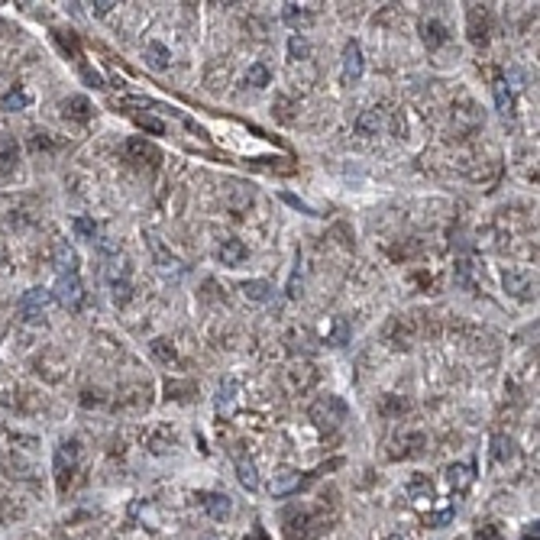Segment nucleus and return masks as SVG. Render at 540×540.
Returning a JSON list of instances; mask_svg holds the SVG:
<instances>
[{
	"label": "nucleus",
	"instance_id": "5701e85b",
	"mask_svg": "<svg viewBox=\"0 0 540 540\" xmlns=\"http://www.w3.org/2000/svg\"><path fill=\"white\" fill-rule=\"evenodd\" d=\"M240 291H243L249 301H269V298L275 295L272 282H265V279H249V282H243V285H240Z\"/></svg>",
	"mask_w": 540,
	"mask_h": 540
},
{
	"label": "nucleus",
	"instance_id": "4468645a",
	"mask_svg": "<svg viewBox=\"0 0 540 540\" xmlns=\"http://www.w3.org/2000/svg\"><path fill=\"white\" fill-rule=\"evenodd\" d=\"M469 39L473 46H489V23H485V10L482 7H469Z\"/></svg>",
	"mask_w": 540,
	"mask_h": 540
},
{
	"label": "nucleus",
	"instance_id": "a878e982",
	"mask_svg": "<svg viewBox=\"0 0 540 540\" xmlns=\"http://www.w3.org/2000/svg\"><path fill=\"white\" fill-rule=\"evenodd\" d=\"M492 91H495L498 110H501L505 117H511V113H515V94L508 91V81H505V78H495V81H492Z\"/></svg>",
	"mask_w": 540,
	"mask_h": 540
},
{
	"label": "nucleus",
	"instance_id": "a211bd4d",
	"mask_svg": "<svg viewBox=\"0 0 540 540\" xmlns=\"http://www.w3.org/2000/svg\"><path fill=\"white\" fill-rule=\"evenodd\" d=\"M353 130H356V136H379V130H382V117H379V107H372V110H363V113H359V117H356Z\"/></svg>",
	"mask_w": 540,
	"mask_h": 540
},
{
	"label": "nucleus",
	"instance_id": "3c124183",
	"mask_svg": "<svg viewBox=\"0 0 540 540\" xmlns=\"http://www.w3.org/2000/svg\"><path fill=\"white\" fill-rule=\"evenodd\" d=\"M389 540H411V537H389Z\"/></svg>",
	"mask_w": 540,
	"mask_h": 540
},
{
	"label": "nucleus",
	"instance_id": "e433bc0d",
	"mask_svg": "<svg viewBox=\"0 0 540 540\" xmlns=\"http://www.w3.org/2000/svg\"><path fill=\"white\" fill-rule=\"evenodd\" d=\"M453 508H443V511H427V515H424V524H427V527H447L450 521H453Z\"/></svg>",
	"mask_w": 540,
	"mask_h": 540
},
{
	"label": "nucleus",
	"instance_id": "49530a36",
	"mask_svg": "<svg viewBox=\"0 0 540 540\" xmlns=\"http://www.w3.org/2000/svg\"><path fill=\"white\" fill-rule=\"evenodd\" d=\"M78 71H81V78H85L88 85H94V88H104V78L97 75V71H94V68H88L85 62H81V65H78Z\"/></svg>",
	"mask_w": 540,
	"mask_h": 540
},
{
	"label": "nucleus",
	"instance_id": "aec40b11",
	"mask_svg": "<svg viewBox=\"0 0 540 540\" xmlns=\"http://www.w3.org/2000/svg\"><path fill=\"white\" fill-rule=\"evenodd\" d=\"M123 265H127V262H123ZM123 265H120V272H110V291H113V301L117 304H127L130 295H133V285H130Z\"/></svg>",
	"mask_w": 540,
	"mask_h": 540
},
{
	"label": "nucleus",
	"instance_id": "393cba45",
	"mask_svg": "<svg viewBox=\"0 0 540 540\" xmlns=\"http://www.w3.org/2000/svg\"><path fill=\"white\" fill-rule=\"evenodd\" d=\"M237 476H240V482H243V489H249V492H259V473H256V463L253 459H246V456H237Z\"/></svg>",
	"mask_w": 540,
	"mask_h": 540
},
{
	"label": "nucleus",
	"instance_id": "c03bdc74",
	"mask_svg": "<svg viewBox=\"0 0 540 540\" xmlns=\"http://www.w3.org/2000/svg\"><path fill=\"white\" fill-rule=\"evenodd\" d=\"M136 123H139L143 130H149V133H155V136L165 133V123H162V120H155V117H146V113H136Z\"/></svg>",
	"mask_w": 540,
	"mask_h": 540
},
{
	"label": "nucleus",
	"instance_id": "2f4dec72",
	"mask_svg": "<svg viewBox=\"0 0 540 540\" xmlns=\"http://www.w3.org/2000/svg\"><path fill=\"white\" fill-rule=\"evenodd\" d=\"M288 55H291V62L311 59V43H307L304 36H291V39H288Z\"/></svg>",
	"mask_w": 540,
	"mask_h": 540
},
{
	"label": "nucleus",
	"instance_id": "39448f33",
	"mask_svg": "<svg viewBox=\"0 0 540 540\" xmlns=\"http://www.w3.org/2000/svg\"><path fill=\"white\" fill-rule=\"evenodd\" d=\"M52 301H55L52 291H46V288H29V291L20 298V314H23V321H39Z\"/></svg>",
	"mask_w": 540,
	"mask_h": 540
},
{
	"label": "nucleus",
	"instance_id": "79ce46f5",
	"mask_svg": "<svg viewBox=\"0 0 540 540\" xmlns=\"http://www.w3.org/2000/svg\"><path fill=\"white\" fill-rule=\"evenodd\" d=\"M282 201L288 204V207H295V211H301V214H307V217H321V214L314 211L307 201H301V198H295V195H288V191H282Z\"/></svg>",
	"mask_w": 540,
	"mask_h": 540
},
{
	"label": "nucleus",
	"instance_id": "bb28decb",
	"mask_svg": "<svg viewBox=\"0 0 540 540\" xmlns=\"http://www.w3.org/2000/svg\"><path fill=\"white\" fill-rule=\"evenodd\" d=\"M233 401H237V379L227 375V379L220 382V392H217V411L220 414H230L233 411Z\"/></svg>",
	"mask_w": 540,
	"mask_h": 540
},
{
	"label": "nucleus",
	"instance_id": "4c0bfd02",
	"mask_svg": "<svg viewBox=\"0 0 540 540\" xmlns=\"http://www.w3.org/2000/svg\"><path fill=\"white\" fill-rule=\"evenodd\" d=\"M10 405H17V385L7 375H0V408H10Z\"/></svg>",
	"mask_w": 540,
	"mask_h": 540
},
{
	"label": "nucleus",
	"instance_id": "8fccbe9b",
	"mask_svg": "<svg viewBox=\"0 0 540 540\" xmlns=\"http://www.w3.org/2000/svg\"><path fill=\"white\" fill-rule=\"evenodd\" d=\"M524 540H537V524H534V527H527V531H524Z\"/></svg>",
	"mask_w": 540,
	"mask_h": 540
},
{
	"label": "nucleus",
	"instance_id": "b1692460",
	"mask_svg": "<svg viewBox=\"0 0 540 540\" xmlns=\"http://www.w3.org/2000/svg\"><path fill=\"white\" fill-rule=\"evenodd\" d=\"M201 505L207 508V515H211L214 521H223V518L230 515V498H227V495H220V492L201 495Z\"/></svg>",
	"mask_w": 540,
	"mask_h": 540
},
{
	"label": "nucleus",
	"instance_id": "72a5a7b5",
	"mask_svg": "<svg viewBox=\"0 0 540 540\" xmlns=\"http://www.w3.org/2000/svg\"><path fill=\"white\" fill-rule=\"evenodd\" d=\"M492 443H495V450H492V456H495V463H501V466H505L508 459L515 456V443H511L508 437H501V434H498V437L492 440Z\"/></svg>",
	"mask_w": 540,
	"mask_h": 540
},
{
	"label": "nucleus",
	"instance_id": "ea45409f",
	"mask_svg": "<svg viewBox=\"0 0 540 540\" xmlns=\"http://www.w3.org/2000/svg\"><path fill=\"white\" fill-rule=\"evenodd\" d=\"M55 39H59V46H62L65 52H71V59L81 62V49H78L75 33H65V29H59V33H55Z\"/></svg>",
	"mask_w": 540,
	"mask_h": 540
},
{
	"label": "nucleus",
	"instance_id": "f03ea898",
	"mask_svg": "<svg viewBox=\"0 0 540 540\" xmlns=\"http://www.w3.org/2000/svg\"><path fill=\"white\" fill-rule=\"evenodd\" d=\"M343 459H333L330 466H321V469H314V473H288V476H279V479H272V485H269V492H272V498H288V495H295V492H301V489H307L314 479L321 473H327V469H333V466H340Z\"/></svg>",
	"mask_w": 540,
	"mask_h": 540
},
{
	"label": "nucleus",
	"instance_id": "20e7f679",
	"mask_svg": "<svg viewBox=\"0 0 540 540\" xmlns=\"http://www.w3.org/2000/svg\"><path fill=\"white\" fill-rule=\"evenodd\" d=\"M75 463H78V443L75 440H65L55 447V479H59V492L68 489V479L75 473Z\"/></svg>",
	"mask_w": 540,
	"mask_h": 540
},
{
	"label": "nucleus",
	"instance_id": "6ab92c4d",
	"mask_svg": "<svg viewBox=\"0 0 540 540\" xmlns=\"http://www.w3.org/2000/svg\"><path fill=\"white\" fill-rule=\"evenodd\" d=\"M65 117L68 120H78V123H85V120H91V101H88L85 94H71L65 104Z\"/></svg>",
	"mask_w": 540,
	"mask_h": 540
},
{
	"label": "nucleus",
	"instance_id": "9b49d317",
	"mask_svg": "<svg viewBox=\"0 0 540 540\" xmlns=\"http://www.w3.org/2000/svg\"><path fill=\"white\" fill-rule=\"evenodd\" d=\"M505 291L508 295H515V298H534V279H531V272H505Z\"/></svg>",
	"mask_w": 540,
	"mask_h": 540
},
{
	"label": "nucleus",
	"instance_id": "58836bf2",
	"mask_svg": "<svg viewBox=\"0 0 540 540\" xmlns=\"http://www.w3.org/2000/svg\"><path fill=\"white\" fill-rule=\"evenodd\" d=\"M469 259H459L456 262V285L459 288H466V291H476V285H473V279H469Z\"/></svg>",
	"mask_w": 540,
	"mask_h": 540
},
{
	"label": "nucleus",
	"instance_id": "4be33fe9",
	"mask_svg": "<svg viewBox=\"0 0 540 540\" xmlns=\"http://www.w3.org/2000/svg\"><path fill=\"white\" fill-rule=\"evenodd\" d=\"M149 246H152V253H155V262H159V269H162V272H175V275H181V272H185L181 259L169 256V249H165V246H162L155 237H149Z\"/></svg>",
	"mask_w": 540,
	"mask_h": 540
},
{
	"label": "nucleus",
	"instance_id": "f704fd0d",
	"mask_svg": "<svg viewBox=\"0 0 540 540\" xmlns=\"http://www.w3.org/2000/svg\"><path fill=\"white\" fill-rule=\"evenodd\" d=\"M379 411L389 414V417H395V414H405L408 411V401H405V398H398V395H385L379 401Z\"/></svg>",
	"mask_w": 540,
	"mask_h": 540
},
{
	"label": "nucleus",
	"instance_id": "2eb2a0df",
	"mask_svg": "<svg viewBox=\"0 0 540 540\" xmlns=\"http://www.w3.org/2000/svg\"><path fill=\"white\" fill-rule=\"evenodd\" d=\"M127 155H130V162H159V152H155V146L146 143L143 136H133V139H127Z\"/></svg>",
	"mask_w": 540,
	"mask_h": 540
},
{
	"label": "nucleus",
	"instance_id": "c9c22d12",
	"mask_svg": "<svg viewBox=\"0 0 540 540\" xmlns=\"http://www.w3.org/2000/svg\"><path fill=\"white\" fill-rule=\"evenodd\" d=\"M26 104H29V94L26 91H10L7 97H0V110H10V113H13V110H23Z\"/></svg>",
	"mask_w": 540,
	"mask_h": 540
},
{
	"label": "nucleus",
	"instance_id": "f3484780",
	"mask_svg": "<svg viewBox=\"0 0 540 540\" xmlns=\"http://www.w3.org/2000/svg\"><path fill=\"white\" fill-rule=\"evenodd\" d=\"M143 59H146V65H149V68H155V71H165V68H169L172 52H169V46H162V43H146Z\"/></svg>",
	"mask_w": 540,
	"mask_h": 540
},
{
	"label": "nucleus",
	"instance_id": "cd10ccee",
	"mask_svg": "<svg viewBox=\"0 0 540 540\" xmlns=\"http://www.w3.org/2000/svg\"><path fill=\"white\" fill-rule=\"evenodd\" d=\"M146 443H149L152 453H165V450L175 443V431H169V427H155V431L146 434Z\"/></svg>",
	"mask_w": 540,
	"mask_h": 540
},
{
	"label": "nucleus",
	"instance_id": "ddd939ff",
	"mask_svg": "<svg viewBox=\"0 0 540 540\" xmlns=\"http://www.w3.org/2000/svg\"><path fill=\"white\" fill-rule=\"evenodd\" d=\"M52 262H55V269H59L62 275H78V253L65 243V240L55 243V249H52Z\"/></svg>",
	"mask_w": 540,
	"mask_h": 540
},
{
	"label": "nucleus",
	"instance_id": "c85d7f7f",
	"mask_svg": "<svg viewBox=\"0 0 540 540\" xmlns=\"http://www.w3.org/2000/svg\"><path fill=\"white\" fill-rule=\"evenodd\" d=\"M20 162L17 139H0V172H13Z\"/></svg>",
	"mask_w": 540,
	"mask_h": 540
},
{
	"label": "nucleus",
	"instance_id": "dca6fc26",
	"mask_svg": "<svg viewBox=\"0 0 540 540\" xmlns=\"http://www.w3.org/2000/svg\"><path fill=\"white\" fill-rule=\"evenodd\" d=\"M421 36H424V43H427V49H440V46L450 39L447 26L440 23V20H424V23H421Z\"/></svg>",
	"mask_w": 540,
	"mask_h": 540
},
{
	"label": "nucleus",
	"instance_id": "f8f14e48",
	"mask_svg": "<svg viewBox=\"0 0 540 540\" xmlns=\"http://www.w3.org/2000/svg\"><path fill=\"white\" fill-rule=\"evenodd\" d=\"M349 337H353V327H349L346 317H330V321H324V340H327L330 346H346Z\"/></svg>",
	"mask_w": 540,
	"mask_h": 540
},
{
	"label": "nucleus",
	"instance_id": "f257e3e1",
	"mask_svg": "<svg viewBox=\"0 0 540 540\" xmlns=\"http://www.w3.org/2000/svg\"><path fill=\"white\" fill-rule=\"evenodd\" d=\"M311 421L317 424V427H327V431L340 427V424L346 421V401L337 395H321L311 405Z\"/></svg>",
	"mask_w": 540,
	"mask_h": 540
},
{
	"label": "nucleus",
	"instance_id": "1a4fd4ad",
	"mask_svg": "<svg viewBox=\"0 0 540 540\" xmlns=\"http://www.w3.org/2000/svg\"><path fill=\"white\" fill-rule=\"evenodd\" d=\"M282 531H285V537L288 540H304L307 537V521H311V518H307V511H301V508H285V511H282Z\"/></svg>",
	"mask_w": 540,
	"mask_h": 540
},
{
	"label": "nucleus",
	"instance_id": "0eeeda50",
	"mask_svg": "<svg viewBox=\"0 0 540 540\" xmlns=\"http://www.w3.org/2000/svg\"><path fill=\"white\" fill-rule=\"evenodd\" d=\"M408 498H411V505L417 508V511H431L434 508V485L427 476H411V482H408Z\"/></svg>",
	"mask_w": 540,
	"mask_h": 540
},
{
	"label": "nucleus",
	"instance_id": "a18cd8bd",
	"mask_svg": "<svg viewBox=\"0 0 540 540\" xmlns=\"http://www.w3.org/2000/svg\"><path fill=\"white\" fill-rule=\"evenodd\" d=\"M476 540H501V534H498V527L492 521H482L476 527Z\"/></svg>",
	"mask_w": 540,
	"mask_h": 540
},
{
	"label": "nucleus",
	"instance_id": "a19ab883",
	"mask_svg": "<svg viewBox=\"0 0 540 540\" xmlns=\"http://www.w3.org/2000/svg\"><path fill=\"white\" fill-rule=\"evenodd\" d=\"M75 233L81 240H91L94 243V237H97V223H94L91 217H75Z\"/></svg>",
	"mask_w": 540,
	"mask_h": 540
},
{
	"label": "nucleus",
	"instance_id": "473e14b6",
	"mask_svg": "<svg viewBox=\"0 0 540 540\" xmlns=\"http://www.w3.org/2000/svg\"><path fill=\"white\" fill-rule=\"evenodd\" d=\"M269 81H272V75H269V68L262 65V62L249 65V71H246V85H253V88H269Z\"/></svg>",
	"mask_w": 540,
	"mask_h": 540
},
{
	"label": "nucleus",
	"instance_id": "7ed1b4c3",
	"mask_svg": "<svg viewBox=\"0 0 540 540\" xmlns=\"http://www.w3.org/2000/svg\"><path fill=\"white\" fill-rule=\"evenodd\" d=\"M52 298H55L62 307H68V311H81V304H85V288H81L78 275H59Z\"/></svg>",
	"mask_w": 540,
	"mask_h": 540
},
{
	"label": "nucleus",
	"instance_id": "de8ad7c7",
	"mask_svg": "<svg viewBox=\"0 0 540 540\" xmlns=\"http://www.w3.org/2000/svg\"><path fill=\"white\" fill-rule=\"evenodd\" d=\"M117 7V4H110V0H101V4H94V17H107L110 10Z\"/></svg>",
	"mask_w": 540,
	"mask_h": 540
},
{
	"label": "nucleus",
	"instance_id": "09e8293b",
	"mask_svg": "<svg viewBox=\"0 0 540 540\" xmlns=\"http://www.w3.org/2000/svg\"><path fill=\"white\" fill-rule=\"evenodd\" d=\"M249 540H269V534H265V531L259 527V524H256V527H253V534H249Z\"/></svg>",
	"mask_w": 540,
	"mask_h": 540
},
{
	"label": "nucleus",
	"instance_id": "7c9ffc66",
	"mask_svg": "<svg viewBox=\"0 0 540 540\" xmlns=\"http://www.w3.org/2000/svg\"><path fill=\"white\" fill-rule=\"evenodd\" d=\"M282 20L285 23H291V26H311V13L307 10H301L298 4H285V10H282Z\"/></svg>",
	"mask_w": 540,
	"mask_h": 540
},
{
	"label": "nucleus",
	"instance_id": "6e6552de",
	"mask_svg": "<svg viewBox=\"0 0 540 540\" xmlns=\"http://www.w3.org/2000/svg\"><path fill=\"white\" fill-rule=\"evenodd\" d=\"M314 379H317V375H314V366L311 363H291L285 369V385H288V392H291V395H301L304 389H311Z\"/></svg>",
	"mask_w": 540,
	"mask_h": 540
},
{
	"label": "nucleus",
	"instance_id": "c756f323",
	"mask_svg": "<svg viewBox=\"0 0 540 540\" xmlns=\"http://www.w3.org/2000/svg\"><path fill=\"white\" fill-rule=\"evenodd\" d=\"M149 349H152V356L159 359V363H165V366H172L178 359V353H175V346H172V340H165V337H155L149 343Z\"/></svg>",
	"mask_w": 540,
	"mask_h": 540
},
{
	"label": "nucleus",
	"instance_id": "37998d69",
	"mask_svg": "<svg viewBox=\"0 0 540 540\" xmlns=\"http://www.w3.org/2000/svg\"><path fill=\"white\" fill-rule=\"evenodd\" d=\"M165 392H169V398H188L191 395V392H195V385H191V382H172L169 379V385H165Z\"/></svg>",
	"mask_w": 540,
	"mask_h": 540
},
{
	"label": "nucleus",
	"instance_id": "9d476101",
	"mask_svg": "<svg viewBox=\"0 0 540 540\" xmlns=\"http://www.w3.org/2000/svg\"><path fill=\"white\" fill-rule=\"evenodd\" d=\"M447 482H450V489H453L456 495L469 492V485L476 482L473 463H450V466H447Z\"/></svg>",
	"mask_w": 540,
	"mask_h": 540
},
{
	"label": "nucleus",
	"instance_id": "412c9836",
	"mask_svg": "<svg viewBox=\"0 0 540 540\" xmlns=\"http://www.w3.org/2000/svg\"><path fill=\"white\" fill-rule=\"evenodd\" d=\"M220 262L223 265H240V262L249 256V249H246L243 240H223V246H220Z\"/></svg>",
	"mask_w": 540,
	"mask_h": 540
},
{
	"label": "nucleus",
	"instance_id": "423d86ee",
	"mask_svg": "<svg viewBox=\"0 0 540 540\" xmlns=\"http://www.w3.org/2000/svg\"><path fill=\"white\" fill-rule=\"evenodd\" d=\"M366 71V59H363V49L356 39L343 46V85H356Z\"/></svg>",
	"mask_w": 540,
	"mask_h": 540
}]
</instances>
